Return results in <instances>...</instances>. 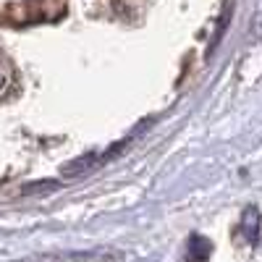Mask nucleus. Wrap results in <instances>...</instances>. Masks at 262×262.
<instances>
[{
    "mask_svg": "<svg viewBox=\"0 0 262 262\" xmlns=\"http://www.w3.org/2000/svg\"><path fill=\"white\" fill-rule=\"evenodd\" d=\"M210 252H212V247H210L207 238H202V236H194L189 242V259L191 262H207Z\"/></svg>",
    "mask_w": 262,
    "mask_h": 262,
    "instance_id": "f257e3e1",
    "label": "nucleus"
},
{
    "mask_svg": "<svg viewBox=\"0 0 262 262\" xmlns=\"http://www.w3.org/2000/svg\"><path fill=\"white\" fill-rule=\"evenodd\" d=\"M244 233H247V238L252 244L259 238V212L257 210H247V215H244Z\"/></svg>",
    "mask_w": 262,
    "mask_h": 262,
    "instance_id": "f03ea898",
    "label": "nucleus"
},
{
    "mask_svg": "<svg viewBox=\"0 0 262 262\" xmlns=\"http://www.w3.org/2000/svg\"><path fill=\"white\" fill-rule=\"evenodd\" d=\"M58 184H34V186H24V189H21V191H24V194H29V191H53Z\"/></svg>",
    "mask_w": 262,
    "mask_h": 262,
    "instance_id": "7ed1b4c3",
    "label": "nucleus"
}]
</instances>
